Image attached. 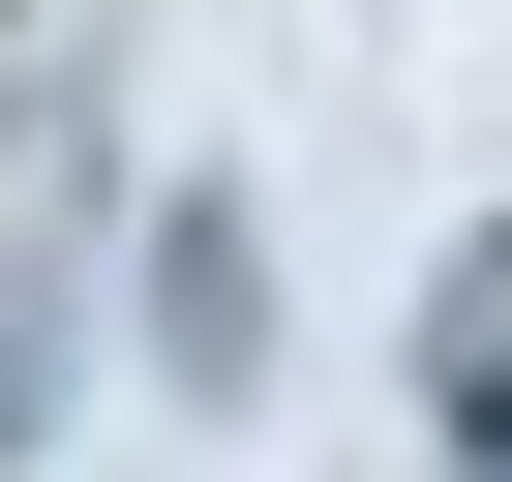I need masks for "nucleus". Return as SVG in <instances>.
Listing matches in <instances>:
<instances>
[{
  "instance_id": "1",
  "label": "nucleus",
  "mask_w": 512,
  "mask_h": 482,
  "mask_svg": "<svg viewBox=\"0 0 512 482\" xmlns=\"http://www.w3.org/2000/svg\"><path fill=\"white\" fill-rule=\"evenodd\" d=\"M422 392H452V452H512V241H482V272L422 302Z\"/></svg>"
}]
</instances>
